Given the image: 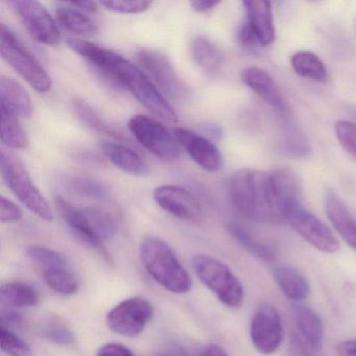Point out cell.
<instances>
[{"label":"cell","instance_id":"cell-1","mask_svg":"<svg viewBox=\"0 0 356 356\" xmlns=\"http://www.w3.org/2000/svg\"><path fill=\"white\" fill-rule=\"evenodd\" d=\"M68 47L92 64L114 84L130 92L141 105L170 124L179 122L178 114L139 66L115 51L79 38H68Z\"/></svg>","mask_w":356,"mask_h":356},{"label":"cell","instance_id":"cell-2","mask_svg":"<svg viewBox=\"0 0 356 356\" xmlns=\"http://www.w3.org/2000/svg\"><path fill=\"white\" fill-rule=\"evenodd\" d=\"M231 202L239 214L258 222H285L270 187L268 172L243 168L231 177Z\"/></svg>","mask_w":356,"mask_h":356},{"label":"cell","instance_id":"cell-3","mask_svg":"<svg viewBox=\"0 0 356 356\" xmlns=\"http://www.w3.org/2000/svg\"><path fill=\"white\" fill-rule=\"evenodd\" d=\"M140 258L149 276L166 291L178 295L191 291V276L163 239L145 237L140 245Z\"/></svg>","mask_w":356,"mask_h":356},{"label":"cell","instance_id":"cell-4","mask_svg":"<svg viewBox=\"0 0 356 356\" xmlns=\"http://www.w3.org/2000/svg\"><path fill=\"white\" fill-rule=\"evenodd\" d=\"M0 170L10 191L30 211L47 222L54 220L49 202L35 186L26 164L19 157L7 149H1Z\"/></svg>","mask_w":356,"mask_h":356},{"label":"cell","instance_id":"cell-5","mask_svg":"<svg viewBox=\"0 0 356 356\" xmlns=\"http://www.w3.org/2000/svg\"><path fill=\"white\" fill-rule=\"evenodd\" d=\"M0 53L3 59L39 93H47L53 81L35 56L5 24L0 26Z\"/></svg>","mask_w":356,"mask_h":356},{"label":"cell","instance_id":"cell-6","mask_svg":"<svg viewBox=\"0 0 356 356\" xmlns=\"http://www.w3.org/2000/svg\"><path fill=\"white\" fill-rule=\"evenodd\" d=\"M193 266L197 278L224 305L234 309L243 305V284L228 266L203 254L193 258Z\"/></svg>","mask_w":356,"mask_h":356},{"label":"cell","instance_id":"cell-7","mask_svg":"<svg viewBox=\"0 0 356 356\" xmlns=\"http://www.w3.org/2000/svg\"><path fill=\"white\" fill-rule=\"evenodd\" d=\"M136 61L160 92L176 102L184 101L188 97L186 84L165 56L158 51L143 49L136 54Z\"/></svg>","mask_w":356,"mask_h":356},{"label":"cell","instance_id":"cell-8","mask_svg":"<svg viewBox=\"0 0 356 356\" xmlns=\"http://www.w3.org/2000/svg\"><path fill=\"white\" fill-rule=\"evenodd\" d=\"M128 128L138 143L160 159L176 161L180 157V145L176 137L158 120L137 114L129 120Z\"/></svg>","mask_w":356,"mask_h":356},{"label":"cell","instance_id":"cell-9","mask_svg":"<svg viewBox=\"0 0 356 356\" xmlns=\"http://www.w3.org/2000/svg\"><path fill=\"white\" fill-rule=\"evenodd\" d=\"M285 222L312 247L327 254L339 251V243L332 231L320 218L308 211L301 202L285 212Z\"/></svg>","mask_w":356,"mask_h":356},{"label":"cell","instance_id":"cell-10","mask_svg":"<svg viewBox=\"0 0 356 356\" xmlns=\"http://www.w3.org/2000/svg\"><path fill=\"white\" fill-rule=\"evenodd\" d=\"M9 5L19 16L24 28L34 40L47 47L61 42V33L57 22L51 17L44 6L33 0H14Z\"/></svg>","mask_w":356,"mask_h":356},{"label":"cell","instance_id":"cell-11","mask_svg":"<svg viewBox=\"0 0 356 356\" xmlns=\"http://www.w3.org/2000/svg\"><path fill=\"white\" fill-rule=\"evenodd\" d=\"M154 307L147 300L132 297L112 308L107 314V325L113 332L136 337L153 318Z\"/></svg>","mask_w":356,"mask_h":356},{"label":"cell","instance_id":"cell-12","mask_svg":"<svg viewBox=\"0 0 356 356\" xmlns=\"http://www.w3.org/2000/svg\"><path fill=\"white\" fill-rule=\"evenodd\" d=\"M251 339L260 353H275L283 339V327L276 308L270 304H262L251 322Z\"/></svg>","mask_w":356,"mask_h":356},{"label":"cell","instance_id":"cell-13","mask_svg":"<svg viewBox=\"0 0 356 356\" xmlns=\"http://www.w3.org/2000/svg\"><path fill=\"white\" fill-rule=\"evenodd\" d=\"M175 137L200 168L210 172H218L222 168L220 152L207 137L183 128L175 130Z\"/></svg>","mask_w":356,"mask_h":356},{"label":"cell","instance_id":"cell-14","mask_svg":"<svg viewBox=\"0 0 356 356\" xmlns=\"http://www.w3.org/2000/svg\"><path fill=\"white\" fill-rule=\"evenodd\" d=\"M154 199L162 209L180 220H195L201 216L199 202L182 187L162 185L154 191Z\"/></svg>","mask_w":356,"mask_h":356},{"label":"cell","instance_id":"cell-15","mask_svg":"<svg viewBox=\"0 0 356 356\" xmlns=\"http://www.w3.org/2000/svg\"><path fill=\"white\" fill-rule=\"evenodd\" d=\"M241 79L248 88L282 116L283 120L289 118V109L286 102L268 72L258 67L245 68L241 72Z\"/></svg>","mask_w":356,"mask_h":356},{"label":"cell","instance_id":"cell-16","mask_svg":"<svg viewBox=\"0 0 356 356\" xmlns=\"http://www.w3.org/2000/svg\"><path fill=\"white\" fill-rule=\"evenodd\" d=\"M54 202H55L56 208L61 216L62 220L70 227L74 235L89 247L106 255L104 241L95 232L92 225L90 224L88 218L83 212L82 208L76 207L70 202L66 201L61 195L55 197Z\"/></svg>","mask_w":356,"mask_h":356},{"label":"cell","instance_id":"cell-17","mask_svg":"<svg viewBox=\"0 0 356 356\" xmlns=\"http://www.w3.org/2000/svg\"><path fill=\"white\" fill-rule=\"evenodd\" d=\"M247 22L254 36L257 39L260 47H268L275 40L274 18H273L272 5L266 0H248L243 1Z\"/></svg>","mask_w":356,"mask_h":356},{"label":"cell","instance_id":"cell-18","mask_svg":"<svg viewBox=\"0 0 356 356\" xmlns=\"http://www.w3.org/2000/svg\"><path fill=\"white\" fill-rule=\"evenodd\" d=\"M270 187L275 201L285 220V212L289 207L299 203L300 187L297 175L289 168H277L268 172Z\"/></svg>","mask_w":356,"mask_h":356},{"label":"cell","instance_id":"cell-19","mask_svg":"<svg viewBox=\"0 0 356 356\" xmlns=\"http://www.w3.org/2000/svg\"><path fill=\"white\" fill-rule=\"evenodd\" d=\"M102 153L112 164L133 176H147L151 172L149 164L128 145L112 141H104Z\"/></svg>","mask_w":356,"mask_h":356},{"label":"cell","instance_id":"cell-20","mask_svg":"<svg viewBox=\"0 0 356 356\" xmlns=\"http://www.w3.org/2000/svg\"><path fill=\"white\" fill-rule=\"evenodd\" d=\"M325 210L339 236L356 251V220L347 206L335 193H329L325 201Z\"/></svg>","mask_w":356,"mask_h":356},{"label":"cell","instance_id":"cell-21","mask_svg":"<svg viewBox=\"0 0 356 356\" xmlns=\"http://www.w3.org/2000/svg\"><path fill=\"white\" fill-rule=\"evenodd\" d=\"M0 106L17 116L29 118L33 113V104L28 91L13 79H0Z\"/></svg>","mask_w":356,"mask_h":356},{"label":"cell","instance_id":"cell-22","mask_svg":"<svg viewBox=\"0 0 356 356\" xmlns=\"http://www.w3.org/2000/svg\"><path fill=\"white\" fill-rule=\"evenodd\" d=\"M56 16L64 30L76 36L91 37L99 33V24L95 19L68 3H58Z\"/></svg>","mask_w":356,"mask_h":356},{"label":"cell","instance_id":"cell-23","mask_svg":"<svg viewBox=\"0 0 356 356\" xmlns=\"http://www.w3.org/2000/svg\"><path fill=\"white\" fill-rule=\"evenodd\" d=\"M279 289L289 299L302 301L310 293V286L305 277L291 266H280L273 272Z\"/></svg>","mask_w":356,"mask_h":356},{"label":"cell","instance_id":"cell-24","mask_svg":"<svg viewBox=\"0 0 356 356\" xmlns=\"http://www.w3.org/2000/svg\"><path fill=\"white\" fill-rule=\"evenodd\" d=\"M295 316L303 341L318 350L323 341V323L318 314L307 306H297Z\"/></svg>","mask_w":356,"mask_h":356},{"label":"cell","instance_id":"cell-25","mask_svg":"<svg viewBox=\"0 0 356 356\" xmlns=\"http://www.w3.org/2000/svg\"><path fill=\"white\" fill-rule=\"evenodd\" d=\"M228 231L231 236L243 249L247 250L249 253H251L255 257L259 258L262 261L273 262L276 259L277 253L274 248L256 238L243 225L237 224V222H231V224L228 225Z\"/></svg>","mask_w":356,"mask_h":356},{"label":"cell","instance_id":"cell-26","mask_svg":"<svg viewBox=\"0 0 356 356\" xmlns=\"http://www.w3.org/2000/svg\"><path fill=\"white\" fill-rule=\"evenodd\" d=\"M291 67L293 72L301 76L318 83L328 80V72L322 60L310 51H299L291 57Z\"/></svg>","mask_w":356,"mask_h":356},{"label":"cell","instance_id":"cell-27","mask_svg":"<svg viewBox=\"0 0 356 356\" xmlns=\"http://www.w3.org/2000/svg\"><path fill=\"white\" fill-rule=\"evenodd\" d=\"M0 296L3 303L18 308L32 307L38 303L39 300L36 289L22 281L3 283L0 289Z\"/></svg>","mask_w":356,"mask_h":356},{"label":"cell","instance_id":"cell-28","mask_svg":"<svg viewBox=\"0 0 356 356\" xmlns=\"http://www.w3.org/2000/svg\"><path fill=\"white\" fill-rule=\"evenodd\" d=\"M1 108V141L11 149H24L28 147L29 138L19 120L9 110Z\"/></svg>","mask_w":356,"mask_h":356},{"label":"cell","instance_id":"cell-29","mask_svg":"<svg viewBox=\"0 0 356 356\" xmlns=\"http://www.w3.org/2000/svg\"><path fill=\"white\" fill-rule=\"evenodd\" d=\"M82 210L102 241H108L115 236L118 222L111 211L99 206H89L82 208Z\"/></svg>","mask_w":356,"mask_h":356},{"label":"cell","instance_id":"cell-30","mask_svg":"<svg viewBox=\"0 0 356 356\" xmlns=\"http://www.w3.org/2000/svg\"><path fill=\"white\" fill-rule=\"evenodd\" d=\"M191 51L195 63L206 72H216L222 66V55L205 37H197L191 43Z\"/></svg>","mask_w":356,"mask_h":356},{"label":"cell","instance_id":"cell-31","mask_svg":"<svg viewBox=\"0 0 356 356\" xmlns=\"http://www.w3.org/2000/svg\"><path fill=\"white\" fill-rule=\"evenodd\" d=\"M74 108L79 118L93 130L112 137V138L118 139V140H124V134L108 124L106 120H104L86 102L82 101V99H74Z\"/></svg>","mask_w":356,"mask_h":356},{"label":"cell","instance_id":"cell-32","mask_svg":"<svg viewBox=\"0 0 356 356\" xmlns=\"http://www.w3.org/2000/svg\"><path fill=\"white\" fill-rule=\"evenodd\" d=\"M43 278L49 289L60 295H74L79 291L78 279L68 268H53L44 270Z\"/></svg>","mask_w":356,"mask_h":356},{"label":"cell","instance_id":"cell-33","mask_svg":"<svg viewBox=\"0 0 356 356\" xmlns=\"http://www.w3.org/2000/svg\"><path fill=\"white\" fill-rule=\"evenodd\" d=\"M64 184L70 191L81 197L95 200H106L109 197V193L103 184L84 177H68Z\"/></svg>","mask_w":356,"mask_h":356},{"label":"cell","instance_id":"cell-34","mask_svg":"<svg viewBox=\"0 0 356 356\" xmlns=\"http://www.w3.org/2000/svg\"><path fill=\"white\" fill-rule=\"evenodd\" d=\"M29 258L34 264L43 266L44 270L53 268H68V262L59 252L42 245H31L28 251Z\"/></svg>","mask_w":356,"mask_h":356},{"label":"cell","instance_id":"cell-35","mask_svg":"<svg viewBox=\"0 0 356 356\" xmlns=\"http://www.w3.org/2000/svg\"><path fill=\"white\" fill-rule=\"evenodd\" d=\"M286 122V132H285L284 149L285 152L296 156V157H306L310 153L309 145L304 137L303 133L299 129L293 127L289 120L285 118Z\"/></svg>","mask_w":356,"mask_h":356},{"label":"cell","instance_id":"cell-36","mask_svg":"<svg viewBox=\"0 0 356 356\" xmlns=\"http://www.w3.org/2000/svg\"><path fill=\"white\" fill-rule=\"evenodd\" d=\"M1 350L10 356H33L32 349L26 341L6 327L0 328Z\"/></svg>","mask_w":356,"mask_h":356},{"label":"cell","instance_id":"cell-37","mask_svg":"<svg viewBox=\"0 0 356 356\" xmlns=\"http://www.w3.org/2000/svg\"><path fill=\"white\" fill-rule=\"evenodd\" d=\"M335 135L343 149L356 159V124L348 120H339L335 124Z\"/></svg>","mask_w":356,"mask_h":356},{"label":"cell","instance_id":"cell-38","mask_svg":"<svg viewBox=\"0 0 356 356\" xmlns=\"http://www.w3.org/2000/svg\"><path fill=\"white\" fill-rule=\"evenodd\" d=\"M101 6L105 7L109 11L120 14H138L147 11L151 8L149 1H127V0H118V1H102Z\"/></svg>","mask_w":356,"mask_h":356},{"label":"cell","instance_id":"cell-39","mask_svg":"<svg viewBox=\"0 0 356 356\" xmlns=\"http://www.w3.org/2000/svg\"><path fill=\"white\" fill-rule=\"evenodd\" d=\"M45 339H49L56 345L68 346L74 343L76 337L70 328L63 324L49 325L44 330Z\"/></svg>","mask_w":356,"mask_h":356},{"label":"cell","instance_id":"cell-40","mask_svg":"<svg viewBox=\"0 0 356 356\" xmlns=\"http://www.w3.org/2000/svg\"><path fill=\"white\" fill-rule=\"evenodd\" d=\"M0 220L1 222H19L24 218L22 209L5 195L0 197Z\"/></svg>","mask_w":356,"mask_h":356},{"label":"cell","instance_id":"cell-41","mask_svg":"<svg viewBox=\"0 0 356 356\" xmlns=\"http://www.w3.org/2000/svg\"><path fill=\"white\" fill-rule=\"evenodd\" d=\"M97 356H136L126 346L111 343L104 345L97 352Z\"/></svg>","mask_w":356,"mask_h":356},{"label":"cell","instance_id":"cell-42","mask_svg":"<svg viewBox=\"0 0 356 356\" xmlns=\"http://www.w3.org/2000/svg\"><path fill=\"white\" fill-rule=\"evenodd\" d=\"M289 354L291 356H314L312 348L298 335L291 337V343H289Z\"/></svg>","mask_w":356,"mask_h":356},{"label":"cell","instance_id":"cell-43","mask_svg":"<svg viewBox=\"0 0 356 356\" xmlns=\"http://www.w3.org/2000/svg\"><path fill=\"white\" fill-rule=\"evenodd\" d=\"M220 3V1H210V0H195V1H191V7L193 11L197 12V13H208V12L212 11L214 8L218 7Z\"/></svg>","mask_w":356,"mask_h":356},{"label":"cell","instance_id":"cell-44","mask_svg":"<svg viewBox=\"0 0 356 356\" xmlns=\"http://www.w3.org/2000/svg\"><path fill=\"white\" fill-rule=\"evenodd\" d=\"M339 356H356V339L341 341L337 346Z\"/></svg>","mask_w":356,"mask_h":356},{"label":"cell","instance_id":"cell-45","mask_svg":"<svg viewBox=\"0 0 356 356\" xmlns=\"http://www.w3.org/2000/svg\"><path fill=\"white\" fill-rule=\"evenodd\" d=\"M68 3L87 14L97 11V5L95 1H70Z\"/></svg>","mask_w":356,"mask_h":356},{"label":"cell","instance_id":"cell-46","mask_svg":"<svg viewBox=\"0 0 356 356\" xmlns=\"http://www.w3.org/2000/svg\"><path fill=\"white\" fill-rule=\"evenodd\" d=\"M201 356H229L228 353L222 349L220 346L216 345V343H210V345L206 346L202 351Z\"/></svg>","mask_w":356,"mask_h":356},{"label":"cell","instance_id":"cell-47","mask_svg":"<svg viewBox=\"0 0 356 356\" xmlns=\"http://www.w3.org/2000/svg\"><path fill=\"white\" fill-rule=\"evenodd\" d=\"M1 322L3 326L5 324L16 325L22 322V316L15 312H3L1 314Z\"/></svg>","mask_w":356,"mask_h":356},{"label":"cell","instance_id":"cell-48","mask_svg":"<svg viewBox=\"0 0 356 356\" xmlns=\"http://www.w3.org/2000/svg\"><path fill=\"white\" fill-rule=\"evenodd\" d=\"M202 131L205 133V137H210V138L218 139L222 136V130L220 127L216 126V124H205L202 127Z\"/></svg>","mask_w":356,"mask_h":356},{"label":"cell","instance_id":"cell-49","mask_svg":"<svg viewBox=\"0 0 356 356\" xmlns=\"http://www.w3.org/2000/svg\"><path fill=\"white\" fill-rule=\"evenodd\" d=\"M158 356H170V355H162V354H161V355H158Z\"/></svg>","mask_w":356,"mask_h":356}]
</instances>
